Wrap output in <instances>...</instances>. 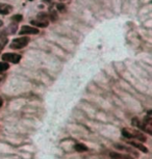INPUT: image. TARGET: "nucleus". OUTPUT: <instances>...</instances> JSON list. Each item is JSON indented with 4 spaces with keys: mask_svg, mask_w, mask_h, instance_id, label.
Segmentation results:
<instances>
[{
    "mask_svg": "<svg viewBox=\"0 0 152 159\" xmlns=\"http://www.w3.org/2000/svg\"><path fill=\"white\" fill-rule=\"evenodd\" d=\"M151 111H148V115L145 116L143 120H140L139 118H133L131 124L133 127H136L141 130L147 132L148 134H152L151 130Z\"/></svg>",
    "mask_w": 152,
    "mask_h": 159,
    "instance_id": "nucleus-1",
    "label": "nucleus"
},
{
    "mask_svg": "<svg viewBox=\"0 0 152 159\" xmlns=\"http://www.w3.org/2000/svg\"><path fill=\"white\" fill-rule=\"evenodd\" d=\"M128 143H129V145H131V147H133V148L139 149L140 151H142V152H144V153H148V149L146 148L145 146H143L142 143H136V142H135V140H131V142H128Z\"/></svg>",
    "mask_w": 152,
    "mask_h": 159,
    "instance_id": "nucleus-9",
    "label": "nucleus"
},
{
    "mask_svg": "<svg viewBox=\"0 0 152 159\" xmlns=\"http://www.w3.org/2000/svg\"><path fill=\"white\" fill-rule=\"evenodd\" d=\"M8 68H10V65H8L7 61H4V62L0 61V73H2V72H5L7 70H8Z\"/></svg>",
    "mask_w": 152,
    "mask_h": 159,
    "instance_id": "nucleus-12",
    "label": "nucleus"
},
{
    "mask_svg": "<svg viewBox=\"0 0 152 159\" xmlns=\"http://www.w3.org/2000/svg\"><path fill=\"white\" fill-rule=\"evenodd\" d=\"M109 157H111V159H133L131 156L127 154H120V153H116V152H111Z\"/></svg>",
    "mask_w": 152,
    "mask_h": 159,
    "instance_id": "nucleus-8",
    "label": "nucleus"
},
{
    "mask_svg": "<svg viewBox=\"0 0 152 159\" xmlns=\"http://www.w3.org/2000/svg\"><path fill=\"white\" fill-rule=\"evenodd\" d=\"M122 135L129 139H139V140H141V142H146V137L144 134H142L141 132H139L138 130H136V129L129 130V129L124 128L123 130H122Z\"/></svg>",
    "mask_w": 152,
    "mask_h": 159,
    "instance_id": "nucleus-2",
    "label": "nucleus"
},
{
    "mask_svg": "<svg viewBox=\"0 0 152 159\" xmlns=\"http://www.w3.org/2000/svg\"><path fill=\"white\" fill-rule=\"evenodd\" d=\"M40 30L37 29V27H32V26H27V25H24L22 26L19 31L20 34L22 35H28V34H38Z\"/></svg>",
    "mask_w": 152,
    "mask_h": 159,
    "instance_id": "nucleus-5",
    "label": "nucleus"
},
{
    "mask_svg": "<svg viewBox=\"0 0 152 159\" xmlns=\"http://www.w3.org/2000/svg\"><path fill=\"white\" fill-rule=\"evenodd\" d=\"M118 149H121V150H125V151H127L128 153H130V154H135L136 156H138V153H136V151H133L132 149H130V148H127V147H124V146H122V145H117L116 146Z\"/></svg>",
    "mask_w": 152,
    "mask_h": 159,
    "instance_id": "nucleus-11",
    "label": "nucleus"
},
{
    "mask_svg": "<svg viewBox=\"0 0 152 159\" xmlns=\"http://www.w3.org/2000/svg\"><path fill=\"white\" fill-rule=\"evenodd\" d=\"M2 25H3V22H2V21L0 20V26H2Z\"/></svg>",
    "mask_w": 152,
    "mask_h": 159,
    "instance_id": "nucleus-17",
    "label": "nucleus"
},
{
    "mask_svg": "<svg viewBox=\"0 0 152 159\" xmlns=\"http://www.w3.org/2000/svg\"><path fill=\"white\" fill-rule=\"evenodd\" d=\"M2 105H3V100H2V98L0 97V107H1Z\"/></svg>",
    "mask_w": 152,
    "mask_h": 159,
    "instance_id": "nucleus-16",
    "label": "nucleus"
},
{
    "mask_svg": "<svg viewBox=\"0 0 152 159\" xmlns=\"http://www.w3.org/2000/svg\"><path fill=\"white\" fill-rule=\"evenodd\" d=\"M13 11V7L7 3H0V15H8Z\"/></svg>",
    "mask_w": 152,
    "mask_h": 159,
    "instance_id": "nucleus-7",
    "label": "nucleus"
},
{
    "mask_svg": "<svg viewBox=\"0 0 152 159\" xmlns=\"http://www.w3.org/2000/svg\"><path fill=\"white\" fill-rule=\"evenodd\" d=\"M29 38L27 37H23V38H18V39H15L13 40V42L11 43V48L14 50H19V49H22V48L26 47L29 43Z\"/></svg>",
    "mask_w": 152,
    "mask_h": 159,
    "instance_id": "nucleus-3",
    "label": "nucleus"
},
{
    "mask_svg": "<svg viewBox=\"0 0 152 159\" xmlns=\"http://www.w3.org/2000/svg\"><path fill=\"white\" fill-rule=\"evenodd\" d=\"M74 149H75L77 152H80V153L88 151V147L85 145H83V143H77L76 145L74 146Z\"/></svg>",
    "mask_w": 152,
    "mask_h": 159,
    "instance_id": "nucleus-10",
    "label": "nucleus"
},
{
    "mask_svg": "<svg viewBox=\"0 0 152 159\" xmlns=\"http://www.w3.org/2000/svg\"><path fill=\"white\" fill-rule=\"evenodd\" d=\"M2 61L12 64H18L21 61V55L17 53H4L2 54Z\"/></svg>",
    "mask_w": 152,
    "mask_h": 159,
    "instance_id": "nucleus-4",
    "label": "nucleus"
},
{
    "mask_svg": "<svg viewBox=\"0 0 152 159\" xmlns=\"http://www.w3.org/2000/svg\"><path fill=\"white\" fill-rule=\"evenodd\" d=\"M7 39H4L3 42H0V54H1L2 50H3V48H4L5 45H7Z\"/></svg>",
    "mask_w": 152,
    "mask_h": 159,
    "instance_id": "nucleus-14",
    "label": "nucleus"
},
{
    "mask_svg": "<svg viewBox=\"0 0 152 159\" xmlns=\"http://www.w3.org/2000/svg\"><path fill=\"white\" fill-rule=\"evenodd\" d=\"M31 24L35 27H41V28H45L49 25V20L46 19H39V20H32Z\"/></svg>",
    "mask_w": 152,
    "mask_h": 159,
    "instance_id": "nucleus-6",
    "label": "nucleus"
},
{
    "mask_svg": "<svg viewBox=\"0 0 152 159\" xmlns=\"http://www.w3.org/2000/svg\"><path fill=\"white\" fill-rule=\"evenodd\" d=\"M58 7V10L61 11H66V7H65L64 4L59 3V4H58V7Z\"/></svg>",
    "mask_w": 152,
    "mask_h": 159,
    "instance_id": "nucleus-15",
    "label": "nucleus"
},
{
    "mask_svg": "<svg viewBox=\"0 0 152 159\" xmlns=\"http://www.w3.org/2000/svg\"><path fill=\"white\" fill-rule=\"evenodd\" d=\"M22 19H23L22 15H15V16L12 17V20L15 21V22H21Z\"/></svg>",
    "mask_w": 152,
    "mask_h": 159,
    "instance_id": "nucleus-13",
    "label": "nucleus"
}]
</instances>
